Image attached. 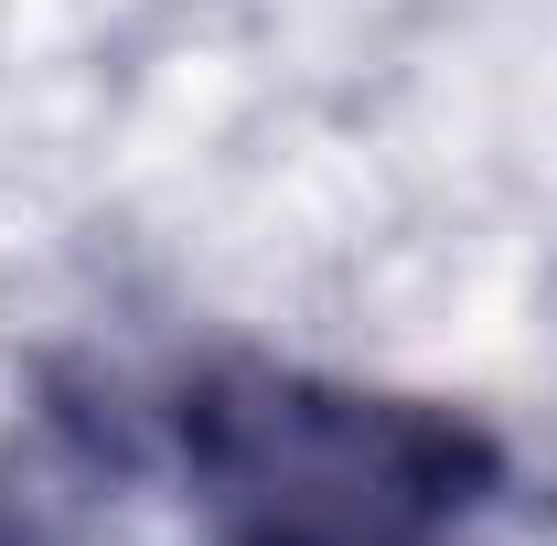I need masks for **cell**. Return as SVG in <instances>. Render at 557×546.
<instances>
[{
	"instance_id": "6da1fadb",
	"label": "cell",
	"mask_w": 557,
	"mask_h": 546,
	"mask_svg": "<svg viewBox=\"0 0 557 546\" xmlns=\"http://www.w3.org/2000/svg\"><path fill=\"white\" fill-rule=\"evenodd\" d=\"M172 461L205 546H483L515 504L483 418L300 364H205L172 397Z\"/></svg>"
},
{
	"instance_id": "7a4b0ae2",
	"label": "cell",
	"mask_w": 557,
	"mask_h": 546,
	"mask_svg": "<svg viewBox=\"0 0 557 546\" xmlns=\"http://www.w3.org/2000/svg\"><path fill=\"white\" fill-rule=\"evenodd\" d=\"M0 546H22V536H0Z\"/></svg>"
}]
</instances>
